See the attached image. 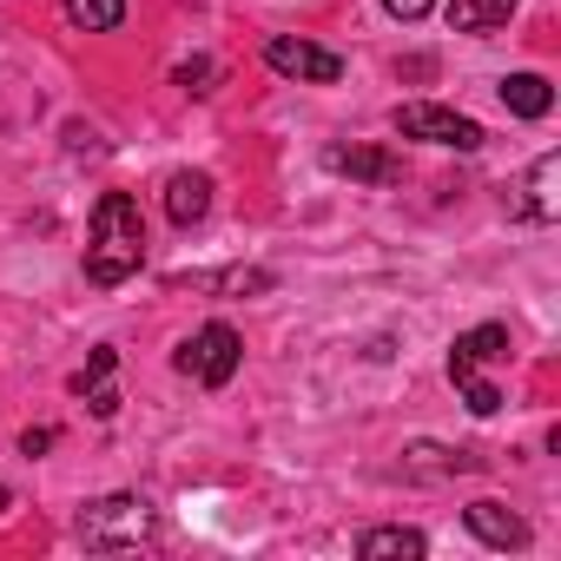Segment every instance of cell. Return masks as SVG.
Listing matches in <instances>:
<instances>
[{
	"label": "cell",
	"mask_w": 561,
	"mask_h": 561,
	"mask_svg": "<svg viewBox=\"0 0 561 561\" xmlns=\"http://www.w3.org/2000/svg\"><path fill=\"white\" fill-rule=\"evenodd\" d=\"M87 403H93V416H100V423H106V416H119V390H113V383H93V390H87Z\"/></svg>",
	"instance_id": "18"
},
{
	"label": "cell",
	"mask_w": 561,
	"mask_h": 561,
	"mask_svg": "<svg viewBox=\"0 0 561 561\" xmlns=\"http://www.w3.org/2000/svg\"><path fill=\"white\" fill-rule=\"evenodd\" d=\"M554 179H561V152H541V159L528 165V179L515 185L508 211H515V218H528V225H548V218L561 211V198H554Z\"/></svg>",
	"instance_id": "6"
},
{
	"label": "cell",
	"mask_w": 561,
	"mask_h": 561,
	"mask_svg": "<svg viewBox=\"0 0 561 561\" xmlns=\"http://www.w3.org/2000/svg\"><path fill=\"white\" fill-rule=\"evenodd\" d=\"M113 364H119V351H113V344H100V351H93V357H87V370H80V377H73V390H80V397H87V390H93V383H106V377H113Z\"/></svg>",
	"instance_id": "16"
},
{
	"label": "cell",
	"mask_w": 561,
	"mask_h": 561,
	"mask_svg": "<svg viewBox=\"0 0 561 561\" xmlns=\"http://www.w3.org/2000/svg\"><path fill=\"white\" fill-rule=\"evenodd\" d=\"M522 0H449V27L456 34H482V27H502Z\"/></svg>",
	"instance_id": "12"
},
{
	"label": "cell",
	"mask_w": 561,
	"mask_h": 561,
	"mask_svg": "<svg viewBox=\"0 0 561 561\" xmlns=\"http://www.w3.org/2000/svg\"><path fill=\"white\" fill-rule=\"evenodd\" d=\"M397 133L403 139H430V146H456V152H476L482 146V126L469 113H449V106H430V100L397 106Z\"/></svg>",
	"instance_id": "4"
},
{
	"label": "cell",
	"mask_w": 561,
	"mask_h": 561,
	"mask_svg": "<svg viewBox=\"0 0 561 561\" xmlns=\"http://www.w3.org/2000/svg\"><path fill=\"white\" fill-rule=\"evenodd\" d=\"M67 21L80 34H113L126 21V0H67Z\"/></svg>",
	"instance_id": "14"
},
{
	"label": "cell",
	"mask_w": 561,
	"mask_h": 561,
	"mask_svg": "<svg viewBox=\"0 0 561 561\" xmlns=\"http://www.w3.org/2000/svg\"><path fill=\"white\" fill-rule=\"evenodd\" d=\"M211 73H218L211 60H185V67H179V87H185V93H211Z\"/></svg>",
	"instance_id": "17"
},
{
	"label": "cell",
	"mask_w": 561,
	"mask_h": 561,
	"mask_svg": "<svg viewBox=\"0 0 561 561\" xmlns=\"http://www.w3.org/2000/svg\"><path fill=\"white\" fill-rule=\"evenodd\" d=\"M383 8H390V14H397V21H423V14H430V8H436V0H383Z\"/></svg>",
	"instance_id": "19"
},
{
	"label": "cell",
	"mask_w": 561,
	"mask_h": 561,
	"mask_svg": "<svg viewBox=\"0 0 561 561\" xmlns=\"http://www.w3.org/2000/svg\"><path fill=\"white\" fill-rule=\"evenodd\" d=\"M462 522H469V535H482L489 548H528V522H522L515 508H502V502H469Z\"/></svg>",
	"instance_id": "8"
},
{
	"label": "cell",
	"mask_w": 561,
	"mask_h": 561,
	"mask_svg": "<svg viewBox=\"0 0 561 561\" xmlns=\"http://www.w3.org/2000/svg\"><path fill=\"white\" fill-rule=\"evenodd\" d=\"M0 508H14V495H8V489H0Z\"/></svg>",
	"instance_id": "21"
},
{
	"label": "cell",
	"mask_w": 561,
	"mask_h": 561,
	"mask_svg": "<svg viewBox=\"0 0 561 561\" xmlns=\"http://www.w3.org/2000/svg\"><path fill=\"white\" fill-rule=\"evenodd\" d=\"M502 106H508L515 119H541V113L554 106V93H548L541 73H508V80H502Z\"/></svg>",
	"instance_id": "11"
},
{
	"label": "cell",
	"mask_w": 561,
	"mask_h": 561,
	"mask_svg": "<svg viewBox=\"0 0 561 561\" xmlns=\"http://www.w3.org/2000/svg\"><path fill=\"white\" fill-rule=\"evenodd\" d=\"M502 357H508V324H476V331L456 337V351H449V377H456V370L502 364Z\"/></svg>",
	"instance_id": "10"
},
{
	"label": "cell",
	"mask_w": 561,
	"mask_h": 561,
	"mask_svg": "<svg viewBox=\"0 0 561 561\" xmlns=\"http://www.w3.org/2000/svg\"><path fill=\"white\" fill-rule=\"evenodd\" d=\"M456 390L469 397V410H476V416H495V410H502V390H495V383H482V370H456Z\"/></svg>",
	"instance_id": "15"
},
{
	"label": "cell",
	"mask_w": 561,
	"mask_h": 561,
	"mask_svg": "<svg viewBox=\"0 0 561 561\" xmlns=\"http://www.w3.org/2000/svg\"><path fill=\"white\" fill-rule=\"evenodd\" d=\"M324 165L344 172V179H364V185H403V159L383 152V146H331Z\"/></svg>",
	"instance_id": "7"
},
{
	"label": "cell",
	"mask_w": 561,
	"mask_h": 561,
	"mask_svg": "<svg viewBox=\"0 0 561 561\" xmlns=\"http://www.w3.org/2000/svg\"><path fill=\"white\" fill-rule=\"evenodd\" d=\"M238 357H244L238 331H231V324H205L198 337H185V351H179V370H185V377H198L205 390H225V383L238 377Z\"/></svg>",
	"instance_id": "3"
},
{
	"label": "cell",
	"mask_w": 561,
	"mask_h": 561,
	"mask_svg": "<svg viewBox=\"0 0 561 561\" xmlns=\"http://www.w3.org/2000/svg\"><path fill=\"white\" fill-rule=\"evenodd\" d=\"M205 211H211V179H205V172H172V179H165V218L185 231V225H198Z\"/></svg>",
	"instance_id": "9"
},
{
	"label": "cell",
	"mask_w": 561,
	"mask_h": 561,
	"mask_svg": "<svg viewBox=\"0 0 561 561\" xmlns=\"http://www.w3.org/2000/svg\"><path fill=\"white\" fill-rule=\"evenodd\" d=\"M146 264V218L133 192H100L93 231H87V277L93 285H126Z\"/></svg>",
	"instance_id": "1"
},
{
	"label": "cell",
	"mask_w": 561,
	"mask_h": 561,
	"mask_svg": "<svg viewBox=\"0 0 561 561\" xmlns=\"http://www.w3.org/2000/svg\"><path fill=\"white\" fill-rule=\"evenodd\" d=\"M152 535V508L139 495H100L80 508V541L87 548H139Z\"/></svg>",
	"instance_id": "2"
},
{
	"label": "cell",
	"mask_w": 561,
	"mask_h": 561,
	"mask_svg": "<svg viewBox=\"0 0 561 561\" xmlns=\"http://www.w3.org/2000/svg\"><path fill=\"white\" fill-rule=\"evenodd\" d=\"M264 67L285 73V80H311V87L344 80V60H337L331 47H311V41H291V34H271V41H264Z\"/></svg>",
	"instance_id": "5"
},
{
	"label": "cell",
	"mask_w": 561,
	"mask_h": 561,
	"mask_svg": "<svg viewBox=\"0 0 561 561\" xmlns=\"http://www.w3.org/2000/svg\"><path fill=\"white\" fill-rule=\"evenodd\" d=\"M357 554H364V561H397V554L410 561V554H423V535H416V528H370V535L357 541Z\"/></svg>",
	"instance_id": "13"
},
{
	"label": "cell",
	"mask_w": 561,
	"mask_h": 561,
	"mask_svg": "<svg viewBox=\"0 0 561 561\" xmlns=\"http://www.w3.org/2000/svg\"><path fill=\"white\" fill-rule=\"evenodd\" d=\"M21 449H27V456H41V449H54V430H27V436H21Z\"/></svg>",
	"instance_id": "20"
}]
</instances>
